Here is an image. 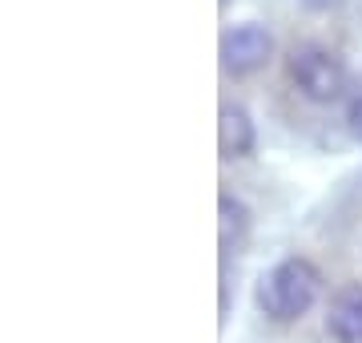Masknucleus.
<instances>
[{
	"label": "nucleus",
	"instance_id": "obj_6",
	"mask_svg": "<svg viewBox=\"0 0 362 343\" xmlns=\"http://www.w3.org/2000/svg\"><path fill=\"white\" fill-rule=\"evenodd\" d=\"M246 238H250V206L242 198H233L230 190H221L218 194V242H221V254H238Z\"/></svg>",
	"mask_w": 362,
	"mask_h": 343
},
{
	"label": "nucleus",
	"instance_id": "obj_1",
	"mask_svg": "<svg viewBox=\"0 0 362 343\" xmlns=\"http://www.w3.org/2000/svg\"><path fill=\"white\" fill-rule=\"evenodd\" d=\"M322 295V271L302 259V254H290L282 263H274L266 275L258 279V307L274 323H294L318 303Z\"/></svg>",
	"mask_w": 362,
	"mask_h": 343
},
{
	"label": "nucleus",
	"instance_id": "obj_5",
	"mask_svg": "<svg viewBox=\"0 0 362 343\" xmlns=\"http://www.w3.org/2000/svg\"><path fill=\"white\" fill-rule=\"evenodd\" d=\"M326 331L334 343H362V283H342L330 295Z\"/></svg>",
	"mask_w": 362,
	"mask_h": 343
},
{
	"label": "nucleus",
	"instance_id": "obj_2",
	"mask_svg": "<svg viewBox=\"0 0 362 343\" xmlns=\"http://www.w3.org/2000/svg\"><path fill=\"white\" fill-rule=\"evenodd\" d=\"M286 73H290V85L298 89V97H306L310 106H330L350 85L342 57L326 45H298L286 61Z\"/></svg>",
	"mask_w": 362,
	"mask_h": 343
},
{
	"label": "nucleus",
	"instance_id": "obj_7",
	"mask_svg": "<svg viewBox=\"0 0 362 343\" xmlns=\"http://www.w3.org/2000/svg\"><path fill=\"white\" fill-rule=\"evenodd\" d=\"M346 130L354 142H362V85L346 97Z\"/></svg>",
	"mask_w": 362,
	"mask_h": 343
},
{
	"label": "nucleus",
	"instance_id": "obj_3",
	"mask_svg": "<svg viewBox=\"0 0 362 343\" xmlns=\"http://www.w3.org/2000/svg\"><path fill=\"white\" fill-rule=\"evenodd\" d=\"M274 57V33L258 21L233 25L218 40V61L226 77H250Z\"/></svg>",
	"mask_w": 362,
	"mask_h": 343
},
{
	"label": "nucleus",
	"instance_id": "obj_8",
	"mask_svg": "<svg viewBox=\"0 0 362 343\" xmlns=\"http://www.w3.org/2000/svg\"><path fill=\"white\" fill-rule=\"evenodd\" d=\"M302 9H310V13H330L334 4H342V0H298Z\"/></svg>",
	"mask_w": 362,
	"mask_h": 343
},
{
	"label": "nucleus",
	"instance_id": "obj_4",
	"mask_svg": "<svg viewBox=\"0 0 362 343\" xmlns=\"http://www.w3.org/2000/svg\"><path fill=\"white\" fill-rule=\"evenodd\" d=\"M258 145V125L250 118L246 106L238 101H226L218 109V154L226 162H238V158H250Z\"/></svg>",
	"mask_w": 362,
	"mask_h": 343
},
{
	"label": "nucleus",
	"instance_id": "obj_9",
	"mask_svg": "<svg viewBox=\"0 0 362 343\" xmlns=\"http://www.w3.org/2000/svg\"><path fill=\"white\" fill-rule=\"evenodd\" d=\"M218 4H221V9H226V4H230V0H218Z\"/></svg>",
	"mask_w": 362,
	"mask_h": 343
}]
</instances>
